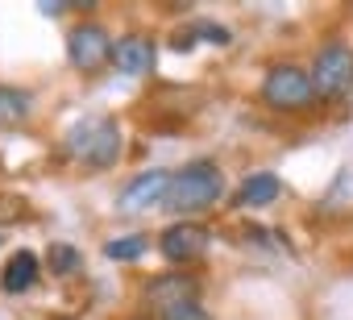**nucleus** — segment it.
Returning a JSON list of instances; mask_svg holds the SVG:
<instances>
[{
	"instance_id": "9",
	"label": "nucleus",
	"mask_w": 353,
	"mask_h": 320,
	"mask_svg": "<svg viewBox=\"0 0 353 320\" xmlns=\"http://www.w3.org/2000/svg\"><path fill=\"white\" fill-rule=\"evenodd\" d=\"M150 299H154L162 312L179 308V303H192V299H196V279H188V274H166V279H154V283H150Z\"/></svg>"
},
{
	"instance_id": "15",
	"label": "nucleus",
	"mask_w": 353,
	"mask_h": 320,
	"mask_svg": "<svg viewBox=\"0 0 353 320\" xmlns=\"http://www.w3.org/2000/svg\"><path fill=\"white\" fill-rule=\"evenodd\" d=\"M104 254H108L112 262H137V258L145 254V237H117V241L104 246Z\"/></svg>"
},
{
	"instance_id": "13",
	"label": "nucleus",
	"mask_w": 353,
	"mask_h": 320,
	"mask_svg": "<svg viewBox=\"0 0 353 320\" xmlns=\"http://www.w3.org/2000/svg\"><path fill=\"white\" fill-rule=\"evenodd\" d=\"M30 108H34L30 92H21V88H5V83H0V125H21V121L30 117Z\"/></svg>"
},
{
	"instance_id": "14",
	"label": "nucleus",
	"mask_w": 353,
	"mask_h": 320,
	"mask_svg": "<svg viewBox=\"0 0 353 320\" xmlns=\"http://www.w3.org/2000/svg\"><path fill=\"white\" fill-rule=\"evenodd\" d=\"M46 262H50V270H54L59 279H71V274H79L83 254H79L75 246H67V241H54V246L46 250Z\"/></svg>"
},
{
	"instance_id": "4",
	"label": "nucleus",
	"mask_w": 353,
	"mask_h": 320,
	"mask_svg": "<svg viewBox=\"0 0 353 320\" xmlns=\"http://www.w3.org/2000/svg\"><path fill=\"white\" fill-rule=\"evenodd\" d=\"M312 83H316V96L332 100V96H345L353 88V50L332 42L316 54V67H312Z\"/></svg>"
},
{
	"instance_id": "16",
	"label": "nucleus",
	"mask_w": 353,
	"mask_h": 320,
	"mask_svg": "<svg viewBox=\"0 0 353 320\" xmlns=\"http://www.w3.org/2000/svg\"><path fill=\"white\" fill-rule=\"evenodd\" d=\"M162 320H212L196 299L192 303H179V308H170V312H162Z\"/></svg>"
},
{
	"instance_id": "1",
	"label": "nucleus",
	"mask_w": 353,
	"mask_h": 320,
	"mask_svg": "<svg viewBox=\"0 0 353 320\" xmlns=\"http://www.w3.org/2000/svg\"><path fill=\"white\" fill-rule=\"evenodd\" d=\"M221 196H225V175L212 163H188L183 171L170 175V188H166L162 204L179 217H196V212L212 208Z\"/></svg>"
},
{
	"instance_id": "2",
	"label": "nucleus",
	"mask_w": 353,
	"mask_h": 320,
	"mask_svg": "<svg viewBox=\"0 0 353 320\" xmlns=\"http://www.w3.org/2000/svg\"><path fill=\"white\" fill-rule=\"evenodd\" d=\"M67 154L79 167L108 171L121 158V129H117V121L112 117H83V121H75L71 133H67Z\"/></svg>"
},
{
	"instance_id": "7",
	"label": "nucleus",
	"mask_w": 353,
	"mask_h": 320,
	"mask_svg": "<svg viewBox=\"0 0 353 320\" xmlns=\"http://www.w3.org/2000/svg\"><path fill=\"white\" fill-rule=\"evenodd\" d=\"M166 188H170V175H166V171H145V175H137V179L121 192L117 208H121V212H145V208H154V204L166 200Z\"/></svg>"
},
{
	"instance_id": "6",
	"label": "nucleus",
	"mask_w": 353,
	"mask_h": 320,
	"mask_svg": "<svg viewBox=\"0 0 353 320\" xmlns=\"http://www.w3.org/2000/svg\"><path fill=\"white\" fill-rule=\"evenodd\" d=\"M208 246H212V237H208V229L204 225H196V221H179V225H170L162 237H158V250H162V258L166 262H200L204 254H208Z\"/></svg>"
},
{
	"instance_id": "10",
	"label": "nucleus",
	"mask_w": 353,
	"mask_h": 320,
	"mask_svg": "<svg viewBox=\"0 0 353 320\" xmlns=\"http://www.w3.org/2000/svg\"><path fill=\"white\" fill-rule=\"evenodd\" d=\"M283 196V183H279V175H270V171H258V175H250L241 188H237V204L241 208H266V204H274Z\"/></svg>"
},
{
	"instance_id": "17",
	"label": "nucleus",
	"mask_w": 353,
	"mask_h": 320,
	"mask_svg": "<svg viewBox=\"0 0 353 320\" xmlns=\"http://www.w3.org/2000/svg\"><path fill=\"white\" fill-rule=\"evenodd\" d=\"M0 217H21V204L17 200H0Z\"/></svg>"
},
{
	"instance_id": "11",
	"label": "nucleus",
	"mask_w": 353,
	"mask_h": 320,
	"mask_svg": "<svg viewBox=\"0 0 353 320\" xmlns=\"http://www.w3.org/2000/svg\"><path fill=\"white\" fill-rule=\"evenodd\" d=\"M38 283V258L30 254V250H17L9 262H5V270H0V287H5L9 295H21L26 287H34Z\"/></svg>"
},
{
	"instance_id": "5",
	"label": "nucleus",
	"mask_w": 353,
	"mask_h": 320,
	"mask_svg": "<svg viewBox=\"0 0 353 320\" xmlns=\"http://www.w3.org/2000/svg\"><path fill=\"white\" fill-rule=\"evenodd\" d=\"M112 42H108V34H104V26H96V21H83V26H75L71 34H67V54H71V63L79 67V71H96V67H104V63H112Z\"/></svg>"
},
{
	"instance_id": "3",
	"label": "nucleus",
	"mask_w": 353,
	"mask_h": 320,
	"mask_svg": "<svg viewBox=\"0 0 353 320\" xmlns=\"http://www.w3.org/2000/svg\"><path fill=\"white\" fill-rule=\"evenodd\" d=\"M262 100H266L270 108H279V112H303V108H312L320 96H316V83H312L307 71L279 63V67H270L266 79H262Z\"/></svg>"
},
{
	"instance_id": "12",
	"label": "nucleus",
	"mask_w": 353,
	"mask_h": 320,
	"mask_svg": "<svg viewBox=\"0 0 353 320\" xmlns=\"http://www.w3.org/2000/svg\"><path fill=\"white\" fill-rule=\"evenodd\" d=\"M200 42L229 46V42H233V34H229L225 26H216V21H200V26H188V34H179L170 46H174V50H192V46H200Z\"/></svg>"
},
{
	"instance_id": "8",
	"label": "nucleus",
	"mask_w": 353,
	"mask_h": 320,
	"mask_svg": "<svg viewBox=\"0 0 353 320\" xmlns=\"http://www.w3.org/2000/svg\"><path fill=\"white\" fill-rule=\"evenodd\" d=\"M112 67L121 71V75H145L150 67H154V42L150 38H121L117 42V50H112Z\"/></svg>"
}]
</instances>
